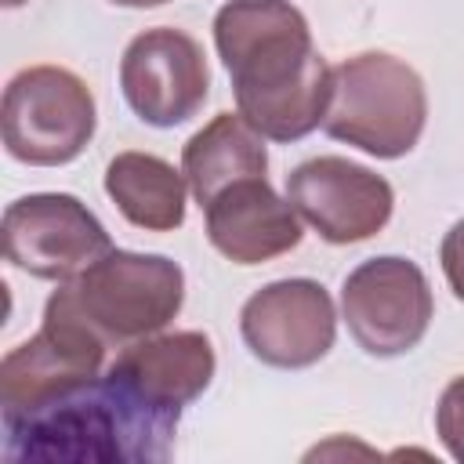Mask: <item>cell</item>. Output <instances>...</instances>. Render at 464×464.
Returning a JSON list of instances; mask_svg holds the SVG:
<instances>
[{
  "mask_svg": "<svg viewBox=\"0 0 464 464\" xmlns=\"http://www.w3.org/2000/svg\"><path fill=\"white\" fill-rule=\"evenodd\" d=\"M214 47L232 76L236 112L268 141H301L330 102L334 69L290 0H228L214 14Z\"/></svg>",
  "mask_w": 464,
  "mask_h": 464,
  "instance_id": "cell-1",
  "label": "cell"
},
{
  "mask_svg": "<svg viewBox=\"0 0 464 464\" xmlns=\"http://www.w3.org/2000/svg\"><path fill=\"white\" fill-rule=\"evenodd\" d=\"M7 460H167L170 431L141 417L105 377L4 424Z\"/></svg>",
  "mask_w": 464,
  "mask_h": 464,
  "instance_id": "cell-2",
  "label": "cell"
},
{
  "mask_svg": "<svg viewBox=\"0 0 464 464\" xmlns=\"http://www.w3.org/2000/svg\"><path fill=\"white\" fill-rule=\"evenodd\" d=\"M47 301L80 319L109 348H123L160 334L181 312L185 272L163 254L109 250L91 268L65 279Z\"/></svg>",
  "mask_w": 464,
  "mask_h": 464,
  "instance_id": "cell-3",
  "label": "cell"
},
{
  "mask_svg": "<svg viewBox=\"0 0 464 464\" xmlns=\"http://www.w3.org/2000/svg\"><path fill=\"white\" fill-rule=\"evenodd\" d=\"M428 123V91L413 65L384 51H362L330 76L323 130L377 160L406 156Z\"/></svg>",
  "mask_w": 464,
  "mask_h": 464,
  "instance_id": "cell-4",
  "label": "cell"
},
{
  "mask_svg": "<svg viewBox=\"0 0 464 464\" xmlns=\"http://www.w3.org/2000/svg\"><path fill=\"white\" fill-rule=\"evenodd\" d=\"M94 94L62 65H29L4 91V145L18 163H72L94 138Z\"/></svg>",
  "mask_w": 464,
  "mask_h": 464,
  "instance_id": "cell-5",
  "label": "cell"
},
{
  "mask_svg": "<svg viewBox=\"0 0 464 464\" xmlns=\"http://www.w3.org/2000/svg\"><path fill=\"white\" fill-rule=\"evenodd\" d=\"M341 312L348 334L366 355L392 359L420 344L431 326L435 301L428 276L399 254L370 257L344 276Z\"/></svg>",
  "mask_w": 464,
  "mask_h": 464,
  "instance_id": "cell-6",
  "label": "cell"
},
{
  "mask_svg": "<svg viewBox=\"0 0 464 464\" xmlns=\"http://www.w3.org/2000/svg\"><path fill=\"white\" fill-rule=\"evenodd\" d=\"M105 352L109 344L98 334H91L80 319L47 301L40 330L11 348L0 362L4 424L29 417L47 402L91 384L102 373Z\"/></svg>",
  "mask_w": 464,
  "mask_h": 464,
  "instance_id": "cell-7",
  "label": "cell"
},
{
  "mask_svg": "<svg viewBox=\"0 0 464 464\" xmlns=\"http://www.w3.org/2000/svg\"><path fill=\"white\" fill-rule=\"evenodd\" d=\"M214 370L218 359L210 337L199 330H174L123 344L102 377L141 417L174 435L181 410L210 388Z\"/></svg>",
  "mask_w": 464,
  "mask_h": 464,
  "instance_id": "cell-8",
  "label": "cell"
},
{
  "mask_svg": "<svg viewBox=\"0 0 464 464\" xmlns=\"http://www.w3.org/2000/svg\"><path fill=\"white\" fill-rule=\"evenodd\" d=\"M112 250L105 225L69 192H33L4 210V254L36 279H72Z\"/></svg>",
  "mask_w": 464,
  "mask_h": 464,
  "instance_id": "cell-9",
  "label": "cell"
},
{
  "mask_svg": "<svg viewBox=\"0 0 464 464\" xmlns=\"http://www.w3.org/2000/svg\"><path fill=\"white\" fill-rule=\"evenodd\" d=\"M120 87L138 120L149 127H178L192 120L207 102V54L181 29H145L127 44L120 58Z\"/></svg>",
  "mask_w": 464,
  "mask_h": 464,
  "instance_id": "cell-10",
  "label": "cell"
},
{
  "mask_svg": "<svg viewBox=\"0 0 464 464\" xmlns=\"http://www.w3.org/2000/svg\"><path fill=\"white\" fill-rule=\"evenodd\" d=\"M286 199L326 243H362L377 236L395 207L392 185L344 156H315L286 174Z\"/></svg>",
  "mask_w": 464,
  "mask_h": 464,
  "instance_id": "cell-11",
  "label": "cell"
},
{
  "mask_svg": "<svg viewBox=\"0 0 464 464\" xmlns=\"http://www.w3.org/2000/svg\"><path fill=\"white\" fill-rule=\"evenodd\" d=\"M239 334L261 362L276 370H304L334 348L337 312L323 283L276 279L246 297Z\"/></svg>",
  "mask_w": 464,
  "mask_h": 464,
  "instance_id": "cell-12",
  "label": "cell"
},
{
  "mask_svg": "<svg viewBox=\"0 0 464 464\" xmlns=\"http://www.w3.org/2000/svg\"><path fill=\"white\" fill-rule=\"evenodd\" d=\"M207 239L236 265H261L301 243V214L268 178H243L218 192L207 207Z\"/></svg>",
  "mask_w": 464,
  "mask_h": 464,
  "instance_id": "cell-13",
  "label": "cell"
},
{
  "mask_svg": "<svg viewBox=\"0 0 464 464\" xmlns=\"http://www.w3.org/2000/svg\"><path fill=\"white\" fill-rule=\"evenodd\" d=\"M181 174L199 207L243 178L268 174L265 138L239 116L218 112L203 130H196L181 149Z\"/></svg>",
  "mask_w": 464,
  "mask_h": 464,
  "instance_id": "cell-14",
  "label": "cell"
},
{
  "mask_svg": "<svg viewBox=\"0 0 464 464\" xmlns=\"http://www.w3.org/2000/svg\"><path fill=\"white\" fill-rule=\"evenodd\" d=\"M105 192L116 210L145 232H174L185 225L188 181L174 163L152 152H120L105 167Z\"/></svg>",
  "mask_w": 464,
  "mask_h": 464,
  "instance_id": "cell-15",
  "label": "cell"
},
{
  "mask_svg": "<svg viewBox=\"0 0 464 464\" xmlns=\"http://www.w3.org/2000/svg\"><path fill=\"white\" fill-rule=\"evenodd\" d=\"M435 431L453 460L464 464V377H453L435 406Z\"/></svg>",
  "mask_w": 464,
  "mask_h": 464,
  "instance_id": "cell-16",
  "label": "cell"
},
{
  "mask_svg": "<svg viewBox=\"0 0 464 464\" xmlns=\"http://www.w3.org/2000/svg\"><path fill=\"white\" fill-rule=\"evenodd\" d=\"M439 261H442V272H446V283H450L453 297L464 301V218L446 232Z\"/></svg>",
  "mask_w": 464,
  "mask_h": 464,
  "instance_id": "cell-17",
  "label": "cell"
},
{
  "mask_svg": "<svg viewBox=\"0 0 464 464\" xmlns=\"http://www.w3.org/2000/svg\"><path fill=\"white\" fill-rule=\"evenodd\" d=\"M112 4H120V7H160L167 0H112Z\"/></svg>",
  "mask_w": 464,
  "mask_h": 464,
  "instance_id": "cell-18",
  "label": "cell"
},
{
  "mask_svg": "<svg viewBox=\"0 0 464 464\" xmlns=\"http://www.w3.org/2000/svg\"><path fill=\"white\" fill-rule=\"evenodd\" d=\"M25 0H4V7H22Z\"/></svg>",
  "mask_w": 464,
  "mask_h": 464,
  "instance_id": "cell-19",
  "label": "cell"
}]
</instances>
